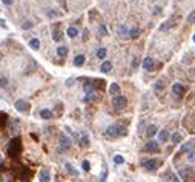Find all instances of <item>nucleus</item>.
Returning a JSON list of instances; mask_svg holds the SVG:
<instances>
[{
	"label": "nucleus",
	"mask_w": 195,
	"mask_h": 182,
	"mask_svg": "<svg viewBox=\"0 0 195 182\" xmlns=\"http://www.w3.org/2000/svg\"><path fill=\"white\" fill-rule=\"evenodd\" d=\"M106 135L114 136V138H117V136H125L126 135V128L121 127V126H109L108 128H106Z\"/></svg>",
	"instance_id": "f257e3e1"
},
{
	"label": "nucleus",
	"mask_w": 195,
	"mask_h": 182,
	"mask_svg": "<svg viewBox=\"0 0 195 182\" xmlns=\"http://www.w3.org/2000/svg\"><path fill=\"white\" fill-rule=\"evenodd\" d=\"M180 176L184 179V182H195V173L190 168H183L180 170Z\"/></svg>",
	"instance_id": "f03ea898"
},
{
	"label": "nucleus",
	"mask_w": 195,
	"mask_h": 182,
	"mask_svg": "<svg viewBox=\"0 0 195 182\" xmlns=\"http://www.w3.org/2000/svg\"><path fill=\"white\" fill-rule=\"evenodd\" d=\"M112 104L115 106V107H118V109H123L128 104V100L125 98V96H121V95H115L114 100H112Z\"/></svg>",
	"instance_id": "7ed1b4c3"
},
{
	"label": "nucleus",
	"mask_w": 195,
	"mask_h": 182,
	"mask_svg": "<svg viewBox=\"0 0 195 182\" xmlns=\"http://www.w3.org/2000/svg\"><path fill=\"white\" fill-rule=\"evenodd\" d=\"M144 152H160V145L158 143H155V141H149V143L144 144Z\"/></svg>",
	"instance_id": "20e7f679"
},
{
	"label": "nucleus",
	"mask_w": 195,
	"mask_h": 182,
	"mask_svg": "<svg viewBox=\"0 0 195 182\" xmlns=\"http://www.w3.org/2000/svg\"><path fill=\"white\" fill-rule=\"evenodd\" d=\"M59 144H60V147L63 150H68L71 147V139L66 135H60L59 136Z\"/></svg>",
	"instance_id": "39448f33"
},
{
	"label": "nucleus",
	"mask_w": 195,
	"mask_h": 182,
	"mask_svg": "<svg viewBox=\"0 0 195 182\" xmlns=\"http://www.w3.org/2000/svg\"><path fill=\"white\" fill-rule=\"evenodd\" d=\"M16 109L19 110V112H28L29 104L26 103L25 100H17V101H16Z\"/></svg>",
	"instance_id": "423d86ee"
},
{
	"label": "nucleus",
	"mask_w": 195,
	"mask_h": 182,
	"mask_svg": "<svg viewBox=\"0 0 195 182\" xmlns=\"http://www.w3.org/2000/svg\"><path fill=\"white\" fill-rule=\"evenodd\" d=\"M38 179H40V182H49V179H51L49 170H48V168L40 170V173H38Z\"/></svg>",
	"instance_id": "0eeeda50"
},
{
	"label": "nucleus",
	"mask_w": 195,
	"mask_h": 182,
	"mask_svg": "<svg viewBox=\"0 0 195 182\" xmlns=\"http://www.w3.org/2000/svg\"><path fill=\"white\" fill-rule=\"evenodd\" d=\"M194 147H195V141H188L180 147V152H192Z\"/></svg>",
	"instance_id": "6e6552de"
},
{
	"label": "nucleus",
	"mask_w": 195,
	"mask_h": 182,
	"mask_svg": "<svg viewBox=\"0 0 195 182\" xmlns=\"http://www.w3.org/2000/svg\"><path fill=\"white\" fill-rule=\"evenodd\" d=\"M65 168H66V171H68L69 175H72V176H78V175H80V173H78V170H77V168H75L71 162H66V164H65Z\"/></svg>",
	"instance_id": "1a4fd4ad"
},
{
	"label": "nucleus",
	"mask_w": 195,
	"mask_h": 182,
	"mask_svg": "<svg viewBox=\"0 0 195 182\" xmlns=\"http://www.w3.org/2000/svg\"><path fill=\"white\" fill-rule=\"evenodd\" d=\"M143 167L146 170H154L157 167V161L155 159H148V161H143Z\"/></svg>",
	"instance_id": "9d476101"
},
{
	"label": "nucleus",
	"mask_w": 195,
	"mask_h": 182,
	"mask_svg": "<svg viewBox=\"0 0 195 182\" xmlns=\"http://www.w3.org/2000/svg\"><path fill=\"white\" fill-rule=\"evenodd\" d=\"M152 68H154V60L150 58V57H146V58L143 60V69L152 70Z\"/></svg>",
	"instance_id": "9b49d317"
},
{
	"label": "nucleus",
	"mask_w": 195,
	"mask_h": 182,
	"mask_svg": "<svg viewBox=\"0 0 195 182\" xmlns=\"http://www.w3.org/2000/svg\"><path fill=\"white\" fill-rule=\"evenodd\" d=\"M177 25V17H174V19H171L169 21H166L165 25H161V31H165V29H169V28H172V26H175Z\"/></svg>",
	"instance_id": "f8f14e48"
},
{
	"label": "nucleus",
	"mask_w": 195,
	"mask_h": 182,
	"mask_svg": "<svg viewBox=\"0 0 195 182\" xmlns=\"http://www.w3.org/2000/svg\"><path fill=\"white\" fill-rule=\"evenodd\" d=\"M172 92H174L175 95H183L184 87L181 86V84H174V86H172Z\"/></svg>",
	"instance_id": "ddd939ff"
},
{
	"label": "nucleus",
	"mask_w": 195,
	"mask_h": 182,
	"mask_svg": "<svg viewBox=\"0 0 195 182\" xmlns=\"http://www.w3.org/2000/svg\"><path fill=\"white\" fill-rule=\"evenodd\" d=\"M40 116L43 119H51L52 118V112H51V110H48V109H42L40 110Z\"/></svg>",
	"instance_id": "4468645a"
},
{
	"label": "nucleus",
	"mask_w": 195,
	"mask_h": 182,
	"mask_svg": "<svg viewBox=\"0 0 195 182\" xmlns=\"http://www.w3.org/2000/svg\"><path fill=\"white\" fill-rule=\"evenodd\" d=\"M118 92H120V86H118L117 83H112L109 86V94H112V95H117Z\"/></svg>",
	"instance_id": "2eb2a0df"
},
{
	"label": "nucleus",
	"mask_w": 195,
	"mask_h": 182,
	"mask_svg": "<svg viewBox=\"0 0 195 182\" xmlns=\"http://www.w3.org/2000/svg\"><path fill=\"white\" fill-rule=\"evenodd\" d=\"M29 46H31V49L37 51L38 48H40V41H38V38H32V40H29Z\"/></svg>",
	"instance_id": "dca6fc26"
},
{
	"label": "nucleus",
	"mask_w": 195,
	"mask_h": 182,
	"mask_svg": "<svg viewBox=\"0 0 195 182\" xmlns=\"http://www.w3.org/2000/svg\"><path fill=\"white\" fill-rule=\"evenodd\" d=\"M57 55L59 57H66L68 55V48L66 46H59L57 48Z\"/></svg>",
	"instance_id": "f3484780"
},
{
	"label": "nucleus",
	"mask_w": 195,
	"mask_h": 182,
	"mask_svg": "<svg viewBox=\"0 0 195 182\" xmlns=\"http://www.w3.org/2000/svg\"><path fill=\"white\" fill-rule=\"evenodd\" d=\"M94 89H95L94 83H86V84H85V92H86L88 95H89V94H94Z\"/></svg>",
	"instance_id": "a211bd4d"
},
{
	"label": "nucleus",
	"mask_w": 195,
	"mask_h": 182,
	"mask_svg": "<svg viewBox=\"0 0 195 182\" xmlns=\"http://www.w3.org/2000/svg\"><path fill=\"white\" fill-rule=\"evenodd\" d=\"M111 69H112V63H111V61H105V63L101 64V72H109Z\"/></svg>",
	"instance_id": "6ab92c4d"
},
{
	"label": "nucleus",
	"mask_w": 195,
	"mask_h": 182,
	"mask_svg": "<svg viewBox=\"0 0 195 182\" xmlns=\"http://www.w3.org/2000/svg\"><path fill=\"white\" fill-rule=\"evenodd\" d=\"M83 63H85V55H77L74 58V64L75 66H82Z\"/></svg>",
	"instance_id": "aec40b11"
},
{
	"label": "nucleus",
	"mask_w": 195,
	"mask_h": 182,
	"mask_svg": "<svg viewBox=\"0 0 195 182\" xmlns=\"http://www.w3.org/2000/svg\"><path fill=\"white\" fill-rule=\"evenodd\" d=\"M80 145H83V147H88V145H89V139H88V135H86V133H82Z\"/></svg>",
	"instance_id": "412c9836"
},
{
	"label": "nucleus",
	"mask_w": 195,
	"mask_h": 182,
	"mask_svg": "<svg viewBox=\"0 0 195 182\" xmlns=\"http://www.w3.org/2000/svg\"><path fill=\"white\" fill-rule=\"evenodd\" d=\"M167 138H169V132H167V130H161L160 135H158V139L163 143V141H166Z\"/></svg>",
	"instance_id": "4be33fe9"
},
{
	"label": "nucleus",
	"mask_w": 195,
	"mask_h": 182,
	"mask_svg": "<svg viewBox=\"0 0 195 182\" xmlns=\"http://www.w3.org/2000/svg\"><path fill=\"white\" fill-rule=\"evenodd\" d=\"M181 139H183V136H181L178 132H177V133H174V135H172V143H174V144H178Z\"/></svg>",
	"instance_id": "5701e85b"
},
{
	"label": "nucleus",
	"mask_w": 195,
	"mask_h": 182,
	"mask_svg": "<svg viewBox=\"0 0 195 182\" xmlns=\"http://www.w3.org/2000/svg\"><path fill=\"white\" fill-rule=\"evenodd\" d=\"M155 133H157V127H155V126H149V127H148V132H146V135H148V136H154Z\"/></svg>",
	"instance_id": "b1692460"
},
{
	"label": "nucleus",
	"mask_w": 195,
	"mask_h": 182,
	"mask_svg": "<svg viewBox=\"0 0 195 182\" xmlns=\"http://www.w3.org/2000/svg\"><path fill=\"white\" fill-rule=\"evenodd\" d=\"M52 38H54L55 41H60V40L63 38V34H61L60 31H54V34H52Z\"/></svg>",
	"instance_id": "393cba45"
},
{
	"label": "nucleus",
	"mask_w": 195,
	"mask_h": 182,
	"mask_svg": "<svg viewBox=\"0 0 195 182\" xmlns=\"http://www.w3.org/2000/svg\"><path fill=\"white\" fill-rule=\"evenodd\" d=\"M66 32H68V35L69 37H77V34H78V31L75 29V28H68V31H66Z\"/></svg>",
	"instance_id": "a878e982"
},
{
	"label": "nucleus",
	"mask_w": 195,
	"mask_h": 182,
	"mask_svg": "<svg viewBox=\"0 0 195 182\" xmlns=\"http://www.w3.org/2000/svg\"><path fill=\"white\" fill-rule=\"evenodd\" d=\"M97 57H99L100 60L106 58V49H105V48H101V49H99V51H97Z\"/></svg>",
	"instance_id": "bb28decb"
},
{
	"label": "nucleus",
	"mask_w": 195,
	"mask_h": 182,
	"mask_svg": "<svg viewBox=\"0 0 195 182\" xmlns=\"http://www.w3.org/2000/svg\"><path fill=\"white\" fill-rule=\"evenodd\" d=\"M114 162L115 164H123V162H125V158H123L121 155H115V156H114Z\"/></svg>",
	"instance_id": "cd10ccee"
},
{
	"label": "nucleus",
	"mask_w": 195,
	"mask_h": 182,
	"mask_svg": "<svg viewBox=\"0 0 195 182\" xmlns=\"http://www.w3.org/2000/svg\"><path fill=\"white\" fill-rule=\"evenodd\" d=\"M163 87H165V81H163V80H158V81L155 83V90H161Z\"/></svg>",
	"instance_id": "c85d7f7f"
},
{
	"label": "nucleus",
	"mask_w": 195,
	"mask_h": 182,
	"mask_svg": "<svg viewBox=\"0 0 195 182\" xmlns=\"http://www.w3.org/2000/svg\"><path fill=\"white\" fill-rule=\"evenodd\" d=\"M129 35H131V38H137L140 35V29L138 28H135V29H132L131 32H129Z\"/></svg>",
	"instance_id": "c756f323"
},
{
	"label": "nucleus",
	"mask_w": 195,
	"mask_h": 182,
	"mask_svg": "<svg viewBox=\"0 0 195 182\" xmlns=\"http://www.w3.org/2000/svg\"><path fill=\"white\" fill-rule=\"evenodd\" d=\"M126 32H128V28H126V26H120V28H118V34H120V37H125Z\"/></svg>",
	"instance_id": "7c9ffc66"
},
{
	"label": "nucleus",
	"mask_w": 195,
	"mask_h": 182,
	"mask_svg": "<svg viewBox=\"0 0 195 182\" xmlns=\"http://www.w3.org/2000/svg\"><path fill=\"white\" fill-rule=\"evenodd\" d=\"M65 130H66V133H68V135H71V136H72L74 139H77V135H75V133L72 132V128H69V127H65Z\"/></svg>",
	"instance_id": "2f4dec72"
},
{
	"label": "nucleus",
	"mask_w": 195,
	"mask_h": 182,
	"mask_svg": "<svg viewBox=\"0 0 195 182\" xmlns=\"http://www.w3.org/2000/svg\"><path fill=\"white\" fill-rule=\"evenodd\" d=\"M188 161H189V162H194V161H195V152H189V155H188Z\"/></svg>",
	"instance_id": "473e14b6"
},
{
	"label": "nucleus",
	"mask_w": 195,
	"mask_h": 182,
	"mask_svg": "<svg viewBox=\"0 0 195 182\" xmlns=\"http://www.w3.org/2000/svg\"><path fill=\"white\" fill-rule=\"evenodd\" d=\"M106 175H108V170H106V168H103V171H101V175H100V182H105Z\"/></svg>",
	"instance_id": "72a5a7b5"
},
{
	"label": "nucleus",
	"mask_w": 195,
	"mask_h": 182,
	"mask_svg": "<svg viewBox=\"0 0 195 182\" xmlns=\"http://www.w3.org/2000/svg\"><path fill=\"white\" fill-rule=\"evenodd\" d=\"M82 165H83V170H85V171H89L91 165H89V162H88V161H83V164H82Z\"/></svg>",
	"instance_id": "f704fd0d"
},
{
	"label": "nucleus",
	"mask_w": 195,
	"mask_h": 182,
	"mask_svg": "<svg viewBox=\"0 0 195 182\" xmlns=\"http://www.w3.org/2000/svg\"><path fill=\"white\" fill-rule=\"evenodd\" d=\"M188 20L190 21V23H195V11H194V12H190V14H189Z\"/></svg>",
	"instance_id": "c9c22d12"
},
{
	"label": "nucleus",
	"mask_w": 195,
	"mask_h": 182,
	"mask_svg": "<svg viewBox=\"0 0 195 182\" xmlns=\"http://www.w3.org/2000/svg\"><path fill=\"white\" fill-rule=\"evenodd\" d=\"M22 26H23V29H29V28H32V23H31V21H25Z\"/></svg>",
	"instance_id": "e433bc0d"
},
{
	"label": "nucleus",
	"mask_w": 195,
	"mask_h": 182,
	"mask_svg": "<svg viewBox=\"0 0 195 182\" xmlns=\"http://www.w3.org/2000/svg\"><path fill=\"white\" fill-rule=\"evenodd\" d=\"M91 100H95V95L94 94H89V95L85 96V101H91Z\"/></svg>",
	"instance_id": "4c0bfd02"
},
{
	"label": "nucleus",
	"mask_w": 195,
	"mask_h": 182,
	"mask_svg": "<svg viewBox=\"0 0 195 182\" xmlns=\"http://www.w3.org/2000/svg\"><path fill=\"white\" fill-rule=\"evenodd\" d=\"M6 84H8V80H6V78H0V86L5 87Z\"/></svg>",
	"instance_id": "58836bf2"
},
{
	"label": "nucleus",
	"mask_w": 195,
	"mask_h": 182,
	"mask_svg": "<svg viewBox=\"0 0 195 182\" xmlns=\"http://www.w3.org/2000/svg\"><path fill=\"white\" fill-rule=\"evenodd\" d=\"M105 34H106V26L101 25L100 26V35H105Z\"/></svg>",
	"instance_id": "ea45409f"
},
{
	"label": "nucleus",
	"mask_w": 195,
	"mask_h": 182,
	"mask_svg": "<svg viewBox=\"0 0 195 182\" xmlns=\"http://www.w3.org/2000/svg\"><path fill=\"white\" fill-rule=\"evenodd\" d=\"M72 84H74V80H72V78H71V80H68V81H66V86H68V87H69V86H72Z\"/></svg>",
	"instance_id": "a19ab883"
},
{
	"label": "nucleus",
	"mask_w": 195,
	"mask_h": 182,
	"mask_svg": "<svg viewBox=\"0 0 195 182\" xmlns=\"http://www.w3.org/2000/svg\"><path fill=\"white\" fill-rule=\"evenodd\" d=\"M137 64H138V58L135 57V58H134V63H132V68H137Z\"/></svg>",
	"instance_id": "79ce46f5"
},
{
	"label": "nucleus",
	"mask_w": 195,
	"mask_h": 182,
	"mask_svg": "<svg viewBox=\"0 0 195 182\" xmlns=\"http://www.w3.org/2000/svg\"><path fill=\"white\" fill-rule=\"evenodd\" d=\"M3 3H5V5H11L12 0H3Z\"/></svg>",
	"instance_id": "37998d69"
},
{
	"label": "nucleus",
	"mask_w": 195,
	"mask_h": 182,
	"mask_svg": "<svg viewBox=\"0 0 195 182\" xmlns=\"http://www.w3.org/2000/svg\"><path fill=\"white\" fill-rule=\"evenodd\" d=\"M0 26H3V28L6 26V25H5V21H3V20H0Z\"/></svg>",
	"instance_id": "c03bdc74"
},
{
	"label": "nucleus",
	"mask_w": 195,
	"mask_h": 182,
	"mask_svg": "<svg viewBox=\"0 0 195 182\" xmlns=\"http://www.w3.org/2000/svg\"><path fill=\"white\" fill-rule=\"evenodd\" d=\"M174 182H178V181H177V177H174Z\"/></svg>",
	"instance_id": "a18cd8bd"
},
{
	"label": "nucleus",
	"mask_w": 195,
	"mask_h": 182,
	"mask_svg": "<svg viewBox=\"0 0 195 182\" xmlns=\"http://www.w3.org/2000/svg\"><path fill=\"white\" fill-rule=\"evenodd\" d=\"M194 41H195V34H194Z\"/></svg>",
	"instance_id": "49530a36"
},
{
	"label": "nucleus",
	"mask_w": 195,
	"mask_h": 182,
	"mask_svg": "<svg viewBox=\"0 0 195 182\" xmlns=\"http://www.w3.org/2000/svg\"><path fill=\"white\" fill-rule=\"evenodd\" d=\"M0 58H2V54H0Z\"/></svg>",
	"instance_id": "de8ad7c7"
},
{
	"label": "nucleus",
	"mask_w": 195,
	"mask_h": 182,
	"mask_svg": "<svg viewBox=\"0 0 195 182\" xmlns=\"http://www.w3.org/2000/svg\"><path fill=\"white\" fill-rule=\"evenodd\" d=\"M0 161H2V158H0Z\"/></svg>",
	"instance_id": "09e8293b"
}]
</instances>
